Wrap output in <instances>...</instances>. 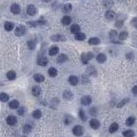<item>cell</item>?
<instances>
[{
    "label": "cell",
    "instance_id": "cell-46",
    "mask_svg": "<svg viewBox=\"0 0 137 137\" xmlns=\"http://www.w3.org/2000/svg\"><path fill=\"white\" fill-rule=\"evenodd\" d=\"M122 25H123V21H118L116 22V26L118 27V28H120Z\"/></svg>",
    "mask_w": 137,
    "mask_h": 137
},
{
    "label": "cell",
    "instance_id": "cell-38",
    "mask_svg": "<svg viewBox=\"0 0 137 137\" xmlns=\"http://www.w3.org/2000/svg\"><path fill=\"white\" fill-rule=\"evenodd\" d=\"M31 130H32V127H31L29 124H26V125L23 127V132L25 134H28V133H30Z\"/></svg>",
    "mask_w": 137,
    "mask_h": 137
},
{
    "label": "cell",
    "instance_id": "cell-42",
    "mask_svg": "<svg viewBox=\"0 0 137 137\" xmlns=\"http://www.w3.org/2000/svg\"><path fill=\"white\" fill-rule=\"evenodd\" d=\"M90 114L91 115H93V116H95L96 115V112H97V111H96V109L93 107V108H92V109H90Z\"/></svg>",
    "mask_w": 137,
    "mask_h": 137
},
{
    "label": "cell",
    "instance_id": "cell-16",
    "mask_svg": "<svg viewBox=\"0 0 137 137\" xmlns=\"http://www.w3.org/2000/svg\"><path fill=\"white\" fill-rule=\"evenodd\" d=\"M118 128H119V126H118V123H111V126L109 127V132H110V133H115L117 130L118 129Z\"/></svg>",
    "mask_w": 137,
    "mask_h": 137
},
{
    "label": "cell",
    "instance_id": "cell-39",
    "mask_svg": "<svg viewBox=\"0 0 137 137\" xmlns=\"http://www.w3.org/2000/svg\"><path fill=\"white\" fill-rule=\"evenodd\" d=\"M117 34V33L116 30H111V32H110V37H111V39L116 38Z\"/></svg>",
    "mask_w": 137,
    "mask_h": 137
},
{
    "label": "cell",
    "instance_id": "cell-25",
    "mask_svg": "<svg viewBox=\"0 0 137 137\" xmlns=\"http://www.w3.org/2000/svg\"><path fill=\"white\" fill-rule=\"evenodd\" d=\"M48 74H49V76L51 77H55L57 75V70L55 68L52 67V68H50L48 69Z\"/></svg>",
    "mask_w": 137,
    "mask_h": 137
},
{
    "label": "cell",
    "instance_id": "cell-21",
    "mask_svg": "<svg viewBox=\"0 0 137 137\" xmlns=\"http://www.w3.org/2000/svg\"><path fill=\"white\" fill-rule=\"evenodd\" d=\"M14 28V23L10 22V21H6L4 23V29L6 31H11Z\"/></svg>",
    "mask_w": 137,
    "mask_h": 137
},
{
    "label": "cell",
    "instance_id": "cell-11",
    "mask_svg": "<svg viewBox=\"0 0 137 137\" xmlns=\"http://www.w3.org/2000/svg\"><path fill=\"white\" fill-rule=\"evenodd\" d=\"M105 18H106L107 20H112L115 18V16H116V13L113 11V10H107L106 12H105Z\"/></svg>",
    "mask_w": 137,
    "mask_h": 137
},
{
    "label": "cell",
    "instance_id": "cell-33",
    "mask_svg": "<svg viewBox=\"0 0 137 137\" xmlns=\"http://www.w3.org/2000/svg\"><path fill=\"white\" fill-rule=\"evenodd\" d=\"M118 38L120 40H125L126 39L128 38V33L125 32V31H123V32H121L119 33V35H118Z\"/></svg>",
    "mask_w": 137,
    "mask_h": 137
},
{
    "label": "cell",
    "instance_id": "cell-23",
    "mask_svg": "<svg viewBox=\"0 0 137 137\" xmlns=\"http://www.w3.org/2000/svg\"><path fill=\"white\" fill-rule=\"evenodd\" d=\"M6 76H7V78L9 79V80L12 81V80H15V79H16V74L15 71L10 70L8 72Z\"/></svg>",
    "mask_w": 137,
    "mask_h": 137
},
{
    "label": "cell",
    "instance_id": "cell-17",
    "mask_svg": "<svg viewBox=\"0 0 137 137\" xmlns=\"http://www.w3.org/2000/svg\"><path fill=\"white\" fill-rule=\"evenodd\" d=\"M58 52L59 48L57 46H52L49 50V55L50 56H55V55H57L58 53Z\"/></svg>",
    "mask_w": 137,
    "mask_h": 137
},
{
    "label": "cell",
    "instance_id": "cell-14",
    "mask_svg": "<svg viewBox=\"0 0 137 137\" xmlns=\"http://www.w3.org/2000/svg\"><path fill=\"white\" fill-rule=\"evenodd\" d=\"M68 82L72 86H76L78 84V78L76 76H71L68 77Z\"/></svg>",
    "mask_w": 137,
    "mask_h": 137
},
{
    "label": "cell",
    "instance_id": "cell-35",
    "mask_svg": "<svg viewBox=\"0 0 137 137\" xmlns=\"http://www.w3.org/2000/svg\"><path fill=\"white\" fill-rule=\"evenodd\" d=\"M28 48L30 50H33L34 48H35L36 46V43L34 40H28Z\"/></svg>",
    "mask_w": 137,
    "mask_h": 137
},
{
    "label": "cell",
    "instance_id": "cell-45",
    "mask_svg": "<svg viewBox=\"0 0 137 137\" xmlns=\"http://www.w3.org/2000/svg\"><path fill=\"white\" fill-rule=\"evenodd\" d=\"M132 92L135 95H137V86H135V87L132 88Z\"/></svg>",
    "mask_w": 137,
    "mask_h": 137
},
{
    "label": "cell",
    "instance_id": "cell-27",
    "mask_svg": "<svg viewBox=\"0 0 137 137\" xmlns=\"http://www.w3.org/2000/svg\"><path fill=\"white\" fill-rule=\"evenodd\" d=\"M10 109H17L18 107H19V102L17 101V100H12V101H10Z\"/></svg>",
    "mask_w": 137,
    "mask_h": 137
},
{
    "label": "cell",
    "instance_id": "cell-6",
    "mask_svg": "<svg viewBox=\"0 0 137 137\" xmlns=\"http://www.w3.org/2000/svg\"><path fill=\"white\" fill-rule=\"evenodd\" d=\"M10 11L13 13L14 15H18L21 12V7L17 4H13L10 6Z\"/></svg>",
    "mask_w": 137,
    "mask_h": 137
},
{
    "label": "cell",
    "instance_id": "cell-12",
    "mask_svg": "<svg viewBox=\"0 0 137 137\" xmlns=\"http://www.w3.org/2000/svg\"><path fill=\"white\" fill-rule=\"evenodd\" d=\"M33 79H34V81H35L36 82H38V83H41L45 81V77H44V76L41 75V74H35V75L33 76Z\"/></svg>",
    "mask_w": 137,
    "mask_h": 137
},
{
    "label": "cell",
    "instance_id": "cell-7",
    "mask_svg": "<svg viewBox=\"0 0 137 137\" xmlns=\"http://www.w3.org/2000/svg\"><path fill=\"white\" fill-rule=\"evenodd\" d=\"M51 40L52 41H56V42H59V41H64L66 40V38L64 37V35L62 34H56V35H53L51 37Z\"/></svg>",
    "mask_w": 137,
    "mask_h": 137
},
{
    "label": "cell",
    "instance_id": "cell-3",
    "mask_svg": "<svg viewBox=\"0 0 137 137\" xmlns=\"http://www.w3.org/2000/svg\"><path fill=\"white\" fill-rule=\"evenodd\" d=\"M15 33L16 36H23L26 33V28L23 25H20L16 28Z\"/></svg>",
    "mask_w": 137,
    "mask_h": 137
},
{
    "label": "cell",
    "instance_id": "cell-2",
    "mask_svg": "<svg viewBox=\"0 0 137 137\" xmlns=\"http://www.w3.org/2000/svg\"><path fill=\"white\" fill-rule=\"evenodd\" d=\"M72 131H73V134L76 135V136H81V135H82L83 133H84V129H83L81 125H76L73 128Z\"/></svg>",
    "mask_w": 137,
    "mask_h": 137
},
{
    "label": "cell",
    "instance_id": "cell-20",
    "mask_svg": "<svg viewBox=\"0 0 137 137\" xmlns=\"http://www.w3.org/2000/svg\"><path fill=\"white\" fill-rule=\"evenodd\" d=\"M63 12L65 13V14H68L69 12H71L72 10V5L69 4H67L64 5V7H63Z\"/></svg>",
    "mask_w": 137,
    "mask_h": 137
},
{
    "label": "cell",
    "instance_id": "cell-34",
    "mask_svg": "<svg viewBox=\"0 0 137 137\" xmlns=\"http://www.w3.org/2000/svg\"><path fill=\"white\" fill-rule=\"evenodd\" d=\"M112 4H113L112 0H103V5L105 8H110Z\"/></svg>",
    "mask_w": 137,
    "mask_h": 137
},
{
    "label": "cell",
    "instance_id": "cell-37",
    "mask_svg": "<svg viewBox=\"0 0 137 137\" xmlns=\"http://www.w3.org/2000/svg\"><path fill=\"white\" fill-rule=\"evenodd\" d=\"M79 116H80V118L82 121H86V120H87V117H86L85 112H84V111H83V110H81V109L80 111H79Z\"/></svg>",
    "mask_w": 137,
    "mask_h": 137
},
{
    "label": "cell",
    "instance_id": "cell-9",
    "mask_svg": "<svg viewBox=\"0 0 137 137\" xmlns=\"http://www.w3.org/2000/svg\"><path fill=\"white\" fill-rule=\"evenodd\" d=\"M89 124H90V127L92 128V129H97L99 128V126H100V123H99L97 119H92V120L90 121Z\"/></svg>",
    "mask_w": 137,
    "mask_h": 137
},
{
    "label": "cell",
    "instance_id": "cell-29",
    "mask_svg": "<svg viewBox=\"0 0 137 137\" xmlns=\"http://www.w3.org/2000/svg\"><path fill=\"white\" fill-rule=\"evenodd\" d=\"M135 132L133 131V130H126V131H124V132L123 133V135L125 137H132V136H135Z\"/></svg>",
    "mask_w": 137,
    "mask_h": 137
},
{
    "label": "cell",
    "instance_id": "cell-24",
    "mask_svg": "<svg viewBox=\"0 0 137 137\" xmlns=\"http://www.w3.org/2000/svg\"><path fill=\"white\" fill-rule=\"evenodd\" d=\"M70 22H71V18L69 16H64L62 18V23L64 24V25H65V26L69 25Z\"/></svg>",
    "mask_w": 137,
    "mask_h": 137
},
{
    "label": "cell",
    "instance_id": "cell-43",
    "mask_svg": "<svg viewBox=\"0 0 137 137\" xmlns=\"http://www.w3.org/2000/svg\"><path fill=\"white\" fill-rule=\"evenodd\" d=\"M24 111H25L24 107H21V108H19V110H18V114L21 115V116H22V115L24 114Z\"/></svg>",
    "mask_w": 137,
    "mask_h": 137
},
{
    "label": "cell",
    "instance_id": "cell-31",
    "mask_svg": "<svg viewBox=\"0 0 137 137\" xmlns=\"http://www.w3.org/2000/svg\"><path fill=\"white\" fill-rule=\"evenodd\" d=\"M88 43H89V45H99V43H100V40L98 38H91L89 40V41H88Z\"/></svg>",
    "mask_w": 137,
    "mask_h": 137
},
{
    "label": "cell",
    "instance_id": "cell-18",
    "mask_svg": "<svg viewBox=\"0 0 137 137\" xmlns=\"http://www.w3.org/2000/svg\"><path fill=\"white\" fill-rule=\"evenodd\" d=\"M80 30H81V28H80V26L79 25H77V24H73L72 26H71V28H70V31H71V33H79L80 32Z\"/></svg>",
    "mask_w": 137,
    "mask_h": 137
},
{
    "label": "cell",
    "instance_id": "cell-19",
    "mask_svg": "<svg viewBox=\"0 0 137 137\" xmlns=\"http://www.w3.org/2000/svg\"><path fill=\"white\" fill-rule=\"evenodd\" d=\"M68 60V57H67L65 54H61L59 55L58 57H57V61L58 64H62V63H64V62H66Z\"/></svg>",
    "mask_w": 137,
    "mask_h": 137
},
{
    "label": "cell",
    "instance_id": "cell-4",
    "mask_svg": "<svg viewBox=\"0 0 137 137\" xmlns=\"http://www.w3.org/2000/svg\"><path fill=\"white\" fill-rule=\"evenodd\" d=\"M37 9L36 7L34 6L33 4H29L28 7H27V12H28V14L31 16H35L37 14Z\"/></svg>",
    "mask_w": 137,
    "mask_h": 137
},
{
    "label": "cell",
    "instance_id": "cell-47",
    "mask_svg": "<svg viewBox=\"0 0 137 137\" xmlns=\"http://www.w3.org/2000/svg\"><path fill=\"white\" fill-rule=\"evenodd\" d=\"M41 1H43V2H45V3H49V2H51L52 0H41Z\"/></svg>",
    "mask_w": 137,
    "mask_h": 137
},
{
    "label": "cell",
    "instance_id": "cell-30",
    "mask_svg": "<svg viewBox=\"0 0 137 137\" xmlns=\"http://www.w3.org/2000/svg\"><path fill=\"white\" fill-rule=\"evenodd\" d=\"M41 116H42V112H41V111H40V110H39V109L35 110V111L33 112V117L34 118H36V119H39V118H40V117H41Z\"/></svg>",
    "mask_w": 137,
    "mask_h": 137
},
{
    "label": "cell",
    "instance_id": "cell-13",
    "mask_svg": "<svg viewBox=\"0 0 137 137\" xmlns=\"http://www.w3.org/2000/svg\"><path fill=\"white\" fill-rule=\"evenodd\" d=\"M48 64V59L45 57H41L38 59V64L40 66H46Z\"/></svg>",
    "mask_w": 137,
    "mask_h": 137
},
{
    "label": "cell",
    "instance_id": "cell-32",
    "mask_svg": "<svg viewBox=\"0 0 137 137\" xmlns=\"http://www.w3.org/2000/svg\"><path fill=\"white\" fill-rule=\"evenodd\" d=\"M135 122V118L134 117H129L126 120V125L127 126H132Z\"/></svg>",
    "mask_w": 137,
    "mask_h": 137
},
{
    "label": "cell",
    "instance_id": "cell-15",
    "mask_svg": "<svg viewBox=\"0 0 137 137\" xmlns=\"http://www.w3.org/2000/svg\"><path fill=\"white\" fill-rule=\"evenodd\" d=\"M97 61L100 64H103L106 61V56L104 53H99L97 56Z\"/></svg>",
    "mask_w": 137,
    "mask_h": 137
},
{
    "label": "cell",
    "instance_id": "cell-8",
    "mask_svg": "<svg viewBox=\"0 0 137 137\" xmlns=\"http://www.w3.org/2000/svg\"><path fill=\"white\" fill-rule=\"evenodd\" d=\"M7 123L10 126H14L17 123V119L15 116H9L7 117Z\"/></svg>",
    "mask_w": 137,
    "mask_h": 137
},
{
    "label": "cell",
    "instance_id": "cell-10",
    "mask_svg": "<svg viewBox=\"0 0 137 137\" xmlns=\"http://www.w3.org/2000/svg\"><path fill=\"white\" fill-rule=\"evenodd\" d=\"M32 93H33V96L38 97V96H40V93H41V88L39 86H33V88H32Z\"/></svg>",
    "mask_w": 137,
    "mask_h": 137
},
{
    "label": "cell",
    "instance_id": "cell-44",
    "mask_svg": "<svg viewBox=\"0 0 137 137\" xmlns=\"http://www.w3.org/2000/svg\"><path fill=\"white\" fill-rule=\"evenodd\" d=\"M38 24H40V25H43V24H45V19L44 18H40V20L38 21Z\"/></svg>",
    "mask_w": 137,
    "mask_h": 137
},
{
    "label": "cell",
    "instance_id": "cell-5",
    "mask_svg": "<svg viewBox=\"0 0 137 137\" xmlns=\"http://www.w3.org/2000/svg\"><path fill=\"white\" fill-rule=\"evenodd\" d=\"M91 102H92V99L90 96L88 95H86V96H83L81 99V103L83 105H86V106H88L91 104Z\"/></svg>",
    "mask_w": 137,
    "mask_h": 137
},
{
    "label": "cell",
    "instance_id": "cell-26",
    "mask_svg": "<svg viewBox=\"0 0 137 137\" xmlns=\"http://www.w3.org/2000/svg\"><path fill=\"white\" fill-rule=\"evenodd\" d=\"M75 39H76V40H80V41H81V40H84L86 39V35L84 34V33H80V32H79V33H76Z\"/></svg>",
    "mask_w": 137,
    "mask_h": 137
},
{
    "label": "cell",
    "instance_id": "cell-40",
    "mask_svg": "<svg viewBox=\"0 0 137 137\" xmlns=\"http://www.w3.org/2000/svg\"><path fill=\"white\" fill-rule=\"evenodd\" d=\"M72 121H73L72 117L71 116H66V117H65V123H66V124H69Z\"/></svg>",
    "mask_w": 137,
    "mask_h": 137
},
{
    "label": "cell",
    "instance_id": "cell-36",
    "mask_svg": "<svg viewBox=\"0 0 137 137\" xmlns=\"http://www.w3.org/2000/svg\"><path fill=\"white\" fill-rule=\"evenodd\" d=\"M129 101V98H126V99H123L122 101L120 102V103H118V105H117V107L118 108H121V107H123L124 105H126L128 103V102Z\"/></svg>",
    "mask_w": 137,
    "mask_h": 137
},
{
    "label": "cell",
    "instance_id": "cell-41",
    "mask_svg": "<svg viewBox=\"0 0 137 137\" xmlns=\"http://www.w3.org/2000/svg\"><path fill=\"white\" fill-rule=\"evenodd\" d=\"M131 24H132L133 26L137 28V17H135V18H133L132 21H131Z\"/></svg>",
    "mask_w": 137,
    "mask_h": 137
},
{
    "label": "cell",
    "instance_id": "cell-1",
    "mask_svg": "<svg viewBox=\"0 0 137 137\" xmlns=\"http://www.w3.org/2000/svg\"><path fill=\"white\" fill-rule=\"evenodd\" d=\"M93 55L92 52H88V53H82L81 55V62H82L83 64H88V61L90 59H92Z\"/></svg>",
    "mask_w": 137,
    "mask_h": 137
},
{
    "label": "cell",
    "instance_id": "cell-22",
    "mask_svg": "<svg viewBox=\"0 0 137 137\" xmlns=\"http://www.w3.org/2000/svg\"><path fill=\"white\" fill-rule=\"evenodd\" d=\"M63 95H64V99H67V100H70V99H73V93L70 91H65Z\"/></svg>",
    "mask_w": 137,
    "mask_h": 137
},
{
    "label": "cell",
    "instance_id": "cell-28",
    "mask_svg": "<svg viewBox=\"0 0 137 137\" xmlns=\"http://www.w3.org/2000/svg\"><path fill=\"white\" fill-rule=\"evenodd\" d=\"M10 97H9V95L7 93H0V100L2 102H7L9 100Z\"/></svg>",
    "mask_w": 137,
    "mask_h": 137
}]
</instances>
